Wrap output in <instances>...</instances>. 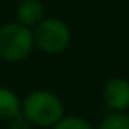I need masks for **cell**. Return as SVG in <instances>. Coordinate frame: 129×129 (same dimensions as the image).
<instances>
[{
    "instance_id": "obj_5",
    "label": "cell",
    "mask_w": 129,
    "mask_h": 129,
    "mask_svg": "<svg viewBox=\"0 0 129 129\" xmlns=\"http://www.w3.org/2000/svg\"><path fill=\"white\" fill-rule=\"evenodd\" d=\"M44 15V7L39 0H21L16 8V16H18V23L23 26H33L38 25L43 20Z\"/></svg>"
},
{
    "instance_id": "obj_6",
    "label": "cell",
    "mask_w": 129,
    "mask_h": 129,
    "mask_svg": "<svg viewBox=\"0 0 129 129\" xmlns=\"http://www.w3.org/2000/svg\"><path fill=\"white\" fill-rule=\"evenodd\" d=\"M20 113V101L8 88H0V119H13Z\"/></svg>"
},
{
    "instance_id": "obj_2",
    "label": "cell",
    "mask_w": 129,
    "mask_h": 129,
    "mask_svg": "<svg viewBox=\"0 0 129 129\" xmlns=\"http://www.w3.org/2000/svg\"><path fill=\"white\" fill-rule=\"evenodd\" d=\"M35 46L33 31L20 23H8L0 28V57L16 62L29 56Z\"/></svg>"
},
{
    "instance_id": "obj_8",
    "label": "cell",
    "mask_w": 129,
    "mask_h": 129,
    "mask_svg": "<svg viewBox=\"0 0 129 129\" xmlns=\"http://www.w3.org/2000/svg\"><path fill=\"white\" fill-rule=\"evenodd\" d=\"M52 129H91V126L87 123L83 118L79 116H69V118H62L54 124Z\"/></svg>"
},
{
    "instance_id": "obj_1",
    "label": "cell",
    "mask_w": 129,
    "mask_h": 129,
    "mask_svg": "<svg viewBox=\"0 0 129 129\" xmlns=\"http://www.w3.org/2000/svg\"><path fill=\"white\" fill-rule=\"evenodd\" d=\"M62 101L51 91H33L23 103V116L28 123L38 126H54L59 119H62Z\"/></svg>"
},
{
    "instance_id": "obj_9",
    "label": "cell",
    "mask_w": 129,
    "mask_h": 129,
    "mask_svg": "<svg viewBox=\"0 0 129 129\" xmlns=\"http://www.w3.org/2000/svg\"><path fill=\"white\" fill-rule=\"evenodd\" d=\"M8 129H29V123L23 114H18L16 118L10 119V126Z\"/></svg>"
},
{
    "instance_id": "obj_3",
    "label": "cell",
    "mask_w": 129,
    "mask_h": 129,
    "mask_svg": "<svg viewBox=\"0 0 129 129\" xmlns=\"http://www.w3.org/2000/svg\"><path fill=\"white\" fill-rule=\"evenodd\" d=\"M35 44L47 54H59L67 49L70 43V31L60 20H41L33 33Z\"/></svg>"
},
{
    "instance_id": "obj_4",
    "label": "cell",
    "mask_w": 129,
    "mask_h": 129,
    "mask_svg": "<svg viewBox=\"0 0 129 129\" xmlns=\"http://www.w3.org/2000/svg\"><path fill=\"white\" fill-rule=\"evenodd\" d=\"M103 96L111 110L121 111L129 108V82L124 79H111L103 88Z\"/></svg>"
},
{
    "instance_id": "obj_7",
    "label": "cell",
    "mask_w": 129,
    "mask_h": 129,
    "mask_svg": "<svg viewBox=\"0 0 129 129\" xmlns=\"http://www.w3.org/2000/svg\"><path fill=\"white\" fill-rule=\"evenodd\" d=\"M98 129H129V114L118 113V111L113 114H108L101 121Z\"/></svg>"
}]
</instances>
